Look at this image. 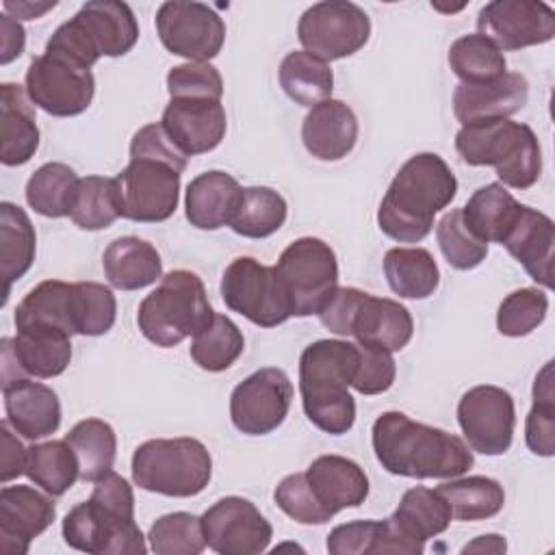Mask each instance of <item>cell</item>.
Masks as SVG:
<instances>
[{
    "mask_svg": "<svg viewBox=\"0 0 555 555\" xmlns=\"http://www.w3.org/2000/svg\"><path fill=\"white\" fill-rule=\"evenodd\" d=\"M130 158H152L171 165L180 173L186 169V156L171 143L165 128L158 124H147L139 128L130 141Z\"/></svg>",
    "mask_w": 555,
    "mask_h": 555,
    "instance_id": "54",
    "label": "cell"
},
{
    "mask_svg": "<svg viewBox=\"0 0 555 555\" xmlns=\"http://www.w3.org/2000/svg\"><path fill=\"white\" fill-rule=\"evenodd\" d=\"M275 505L301 525H323L332 518V514L321 505L317 494L312 492L306 473L286 475L273 490Z\"/></svg>",
    "mask_w": 555,
    "mask_h": 555,
    "instance_id": "50",
    "label": "cell"
},
{
    "mask_svg": "<svg viewBox=\"0 0 555 555\" xmlns=\"http://www.w3.org/2000/svg\"><path fill=\"white\" fill-rule=\"evenodd\" d=\"M414 321L403 304L364 291L358 293L347 323V336H353L358 345L395 353L410 343Z\"/></svg>",
    "mask_w": 555,
    "mask_h": 555,
    "instance_id": "19",
    "label": "cell"
},
{
    "mask_svg": "<svg viewBox=\"0 0 555 555\" xmlns=\"http://www.w3.org/2000/svg\"><path fill=\"white\" fill-rule=\"evenodd\" d=\"M371 442L382 468L399 477L453 479L473 466V451L460 436L397 410L375 418Z\"/></svg>",
    "mask_w": 555,
    "mask_h": 555,
    "instance_id": "1",
    "label": "cell"
},
{
    "mask_svg": "<svg viewBox=\"0 0 555 555\" xmlns=\"http://www.w3.org/2000/svg\"><path fill=\"white\" fill-rule=\"evenodd\" d=\"M7 15L11 13V17H17V20H37L41 17L46 11L54 9L56 2H28V0H17V2H11V0H4L2 2Z\"/></svg>",
    "mask_w": 555,
    "mask_h": 555,
    "instance_id": "57",
    "label": "cell"
},
{
    "mask_svg": "<svg viewBox=\"0 0 555 555\" xmlns=\"http://www.w3.org/2000/svg\"><path fill=\"white\" fill-rule=\"evenodd\" d=\"M24 475L43 492L61 496L80 479V468L67 440H48L28 447Z\"/></svg>",
    "mask_w": 555,
    "mask_h": 555,
    "instance_id": "38",
    "label": "cell"
},
{
    "mask_svg": "<svg viewBox=\"0 0 555 555\" xmlns=\"http://www.w3.org/2000/svg\"><path fill=\"white\" fill-rule=\"evenodd\" d=\"M548 312V297L544 291L527 286L512 291L496 310V330L503 336L520 338L531 334Z\"/></svg>",
    "mask_w": 555,
    "mask_h": 555,
    "instance_id": "49",
    "label": "cell"
},
{
    "mask_svg": "<svg viewBox=\"0 0 555 555\" xmlns=\"http://www.w3.org/2000/svg\"><path fill=\"white\" fill-rule=\"evenodd\" d=\"M525 440L531 453L551 457L555 453V392H553V362L535 375L533 405L525 421Z\"/></svg>",
    "mask_w": 555,
    "mask_h": 555,
    "instance_id": "45",
    "label": "cell"
},
{
    "mask_svg": "<svg viewBox=\"0 0 555 555\" xmlns=\"http://www.w3.org/2000/svg\"><path fill=\"white\" fill-rule=\"evenodd\" d=\"M299 43L306 52L336 61L356 54L371 37L366 11L347 0H325L308 7L297 24Z\"/></svg>",
    "mask_w": 555,
    "mask_h": 555,
    "instance_id": "9",
    "label": "cell"
},
{
    "mask_svg": "<svg viewBox=\"0 0 555 555\" xmlns=\"http://www.w3.org/2000/svg\"><path fill=\"white\" fill-rule=\"evenodd\" d=\"M529 98V82L518 72H505L490 82H460L453 91V113L462 126L507 119Z\"/></svg>",
    "mask_w": 555,
    "mask_h": 555,
    "instance_id": "22",
    "label": "cell"
},
{
    "mask_svg": "<svg viewBox=\"0 0 555 555\" xmlns=\"http://www.w3.org/2000/svg\"><path fill=\"white\" fill-rule=\"evenodd\" d=\"M76 453L80 481H98L113 470L117 453L115 429L102 418H85L76 423L65 436Z\"/></svg>",
    "mask_w": 555,
    "mask_h": 555,
    "instance_id": "40",
    "label": "cell"
},
{
    "mask_svg": "<svg viewBox=\"0 0 555 555\" xmlns=\"http://www.w3.org/2000/svg\"><path fill=\"white\" fill-rule=\"evenodd\" d=\"M522 204L501 184L490 182L479 186L462 206L464 223L483 243H503L514 221L518 219Z\"/></svg>",
    "mask_w": 555,
    "mask_h": 555,
    "instance_id": "31",
    "label": "cell"
},
{
    "mask_svg": "<svg viewBox=\"0 0 555 555\" xmlns=\"http://www.w3.org/2000/svg\"><path fill=\"white\" fill-rule=\"evenodd\" d=\"M30 486H4L0 490V544L11 555L28 553L30 540L41 535L56 518V505Z\"/></svg>",
    "mask_w": 555,
    "mask_h": 555,
    "instance_id": "21",
    "label": "cell"
},
{
    "mask_svg": "<svg viewBox=\"0 0 555 555\" xmlns=\"http://www.w3.org/2000/svg\"><path fill=\"white\" fill-rule=\"evenodd\" d=\"M102 267L108 284L119 291H139L163 278L160 254L139 236H119L108 243Z\"/></svg>",
    "mask_w": 555,
    "mask_h": 555,
    "instance_id": "29",
    "label": "cell"
},
{
    "mask_svg": "<svg viewBox=\"0 0 555 555\" xmlns=\"http://www.w3.org/2000/svg\"><path fill=\"white\" fill-rule=\"evenodd\" d=\"M449 67L462 82H490L507 72V61L490 39L473 33L451 43Z\"/></svg>",
    "mask_w": 555,
    "mask_h": 555,
    "instance_id": "44",
    "label": "cell"
},
{
    "mask_svg": "<svg viewBox=\"0 0 555 555\" xmlns=\"http://www.w3.org/2000/svg\"><path fill=\"white\" fill-rule=\"evenodd\" d=\"M284 197L269 186H241L228 225L245 238H267L286 221Z\"/></svg>",
    "mask_w": 555,
    "mask_h": 555,
    "instance_id": "37",
    "label": "cell"
},
{
    "mask_svg": "<svg viewBox=\"0 0 555 555\" xmlns=\"http://www.w3.org/2000/svg\"><path fill=\"white\" fill-rule=\"evenodd\" d=\"M388 518L401 535L418 544H425V540L447 531L453 520L442 494L423 486L405 490L397 509Z\"/></svg>",
    "mask_w": 555,
    "mask_h": 555,
    "instance_id": "33",
    "label": "cell"
},
{
    "mask_svg": "<svg viewBox=\"0 0 555 555\" xmlns=\"http://www.w3.org/2000/svg\"><path fill=\"white\" fill-rule=\"evenodd\" d=\"M436 238L444 260L457 271L475 269L488 256V243L470 232V228L464 223L462 208H453L442 215L436 225Z\"/></svg>",
    "mask_w": 555,
    "mask_h": 555,
    "instance_id": "48",
    "label": "cell"
},
{
    "mask_svg": "<svg viewBox=\"0 0 555 555\" xmlns=\"http://www.w3.org/2000/svg\"><path fill=\"white\" fill-rule=\"evenodd\" d=\"M505 551H507V542L499 533L479 535L462 548V553H505Z\"/></svg>",
    "mask_w": 555,
    "mask_h": 555,
    "instance_id": "58",
    "label": "cell"
},
{
    "mask_svg": "<svg viewBox=\"0 0 555 555\" xmlns=\"http://www.w3.org/2000/svg\"><path fill=\"white\" fill-rule=\"evenodd\" d=\"M275 273L288 295L293 317L319 314L338 286L336 254L317 236L293 241L282 251Z\"/></svg>",
    "mask_w": 555,
    "mask_h": 555,
    "instance_id": "7",
    "label": "cell"
},
{
    "mask_svg": "<svg viewBox=\"0 0 555 555\" xmlns=\"http://www.w3.org/2000/svg\"><path fill=\"white\" fill-rule=\"evenodd\" d=\"M13 321L15 330L43 327L74 336L76 327L72 314V284L61 280H46L37 284L17 304Z\"/></svg>",
    "mask_w": 555,
    "mask_h": 555,
    "instance_id": "32",
    "label": "cell"
},
{
    "mask_svg": "<svg viewBox=\"0 0 555 555\" xmlns=\"http://www.w3.org/2000/svg\"><path fill=\"white\" fill-rule=\"evenodd\" d=\"M63 540L67 546L91 555H143L145 538L134 518H121L95 501L74 505L63 518Z\"/></svg>",
    "mask_w": 555,
    "mask_h": 555,
    "instance_id": "15",
    "label": "cell"
},
{
    "mask_svg": "<svg viewBox=\"0 0 555 555\" xmlns=\"http://www.w3.org/2000/svg\"><path fill=\"white\" fill-rule=\"evenodd\" d=\"M0 160L7 167L28 163L39 147V128L33 102L15 82L0 87Z\"/></svg>",
    "mask_w": 555,
    "mask_h": 555,
    "instance_id": "28",
    "label": "cell"
},
{
    "mask_svg": "<svg viewBox=\"0 0 555 555\" xmlns=\"http://www.w3.org/2000/svg\"><path fill=\"white\" fill-rule=\"evenodd\" d=\"M243 349L245 338L238 325L225 314L215 312L208 325L193 336L189 353L199 369L208 373H221L241 358Z\"/></svg>",
    "mask_w": 555,
    "mask_h": 555,
    "instance_id": "42",
    "label": "cell"
},
{
    "mask_svg": "<svg viewBox=\"0 0 555 555\" xmlns=\"http://www.w3.org/2000/svg\"><path fill=\"white\" fill-rule=\"evenodd\" d=\"M167 91L171 100H217L223 95V78L210 63H182L169 69Z\"/></svg>",
    "mask_w": 555,
    "mask_h": 555,
    "instance_id": "51",
    "label": "cell"
},
{
    "mask_svg": "<svg viewBox=\"0 0 555 555\" xmlns=\"http://www.w3.org/2000/svg\"><path fill=\"white\" fill-rule=\"evenodd\" d=\"M301 141L319 160L345 158L358 141V117L343 100H325L308 111L301 124Z\"/></svg>",
    "mask_w": 555,
    "mask_h": 555,
    "instance_id": "25",
    "label": "cell"
},
{
    "mask_svg": "<svg viewBox=\"0 0 555 555\" xmlns=\"http://www.w3.org/2000/svg\"><path fill=\"white\" fill-rule=\"evenodd\" d=\"M514 260L522 264L531 280L544 288L553 286L555 225L553 219L531 206L520 208L518 219L501 243Z\"/></svg>",
    "mask_w": 555,
    "mask_h": 555,
    "instance_id": "23",
    "label": "cell"
},
{
    "mask_svg": "<svg viewBox=\"0 0 555 555\" xmlns=\"http://www.w3.org/2000/svg\"><path fill=\"white\" fill-rule=\"evenodd\" d=\"M457 423L473 451L483 455H503L509 451L514 440V399L499 386H475L466 390L457 403Z\"/></svg>",
    "mask_w": 555,
    "mask_h": 555,
    "instance_id": "13",
    "label": "cell"
},
{
    "mask_svg": "<svg viewBox=\"0 0 555 555\" xmlns=\"http://www.w3.org/2000/svg\"><path fill=\"white\" fill-rule=\"evenodd\" d=\"M360 360L358 343L323 338L310 343L299 358V392L308 421L343 436L356 423V401L349 392Z\"/></svg>",
    "mask_w": 555,
    "mask_h": 555,
    "instance_id": "3",
    "label": "cell"
},
{
    "mask_svg": "<svg viewBox=\"0 0 555 555\" xmlns=\"http://www.w3.org/2000/svg\"><path fill=\"white\" fill-rule=\"evenodd\" d=\"M13 427L4 418L0 425V479L2 483H9L11 479L20 477L26 468V453L24 444L13 436Z\"/></svg>",
    "mask_w": 555,
    "mask_h": 555,
    "instance_id": "55",
    "label": "cell"
},
{
    "mask_svg": "<svg viewBox=\"0 0 555 555\" xmlns=\"http://www.w3.org/2000/svg\"><path fill=\"white\" fill-rule=\"evenodd\" d=\"M180 171L152 158H130L115 176L121 217L137 223L167 221L180 202Z\"/></svg>",
    "mask_w": 555,
    "mask_h": 555,
    "instance_id": "10",
    "label": "cell"
},
{
    "mask_svg": "<svg viewBox=\"0 0 555 555\" xmlns=\"http://www.w3.org/2000/svg\"><path fill=\"white\" fill-rule=\"evenodd\" d=\"M76 171L65 163L41 165L26 182L28 206L43 217H69V208L78 186Z\"/></svg>",
    "mask_w": 555,
    "mask_h": 555,
    "instance_id": "43",
    "label": "cell"
},
{
    "mask_svg": "<svg viewBox=\"0 0 555 555\" xmlns=\"http://www.w3.org/2000/svg\"><path fill=\"white\" fill-rule=\"evenodd\" d=\"M147 540L156 555H197L206 548L202 518L189 512H173L156 518Z\"/></svg>",
    "mask_w": 555,
    "mask_h": 555,
    "instance_id": "47",
    "label": "cell"
},
{
    "mask_svg": "<svg viewBox=\"0 0 555 555\" xmlns=\"http://www.w3.org/2000/svg\"><path fill=\"white\" fill-rule=\"evenodd\" d=\"M160 126L189 158L215 150L228 130L225 108L217 100H169Z\"/></svg>",
    "mask_w": 555,
    "mask_h": 555,
    "instance_id": "20",
    "label": "cell"
},
{
    "mask_svg": "<svg viewBox=\"0 0 555 555\" xmlns=\"http://www.w3.org/2000/svg\"><path fill=\"white\" fill-rule=\"evenodd\" d=\"M293 401V384L278 366H264L245 377L230 395L232 425L247 436L275 431Z\"/></svg>",
    "mask_w": 555,
    "mask_h": 555,
    "instance_id": "12",
    "label": "cell"
},
{
    "mask_svg": "<svg viewBox=\"0 0 555 555\" xmlns=\"http://www.w3.org/2000/svg\"><path fill=\"white\" fill-rule=\"evenodd\" d=\"M72 360V336L59 330L28 327L17 330L13 338L0 340V382L50 379L61 375Z\"/></svg>",
    "mask_w": 555,
    "mask_h": 555,
    "instance_id": "17",
    "label": "cell"
},
{
    "mask_svg": "<svg viewBox=\"0 0 555 555\" xmlns=\"http://www.w3.org/2000/svg\"><path fill=\"white\" fill-rule=\"evenodd\" d=\"M212 475V457L197 438H154L132 453V481L165 496H195Z\"/></svg>",
    "mask_w": 555,
    "mask_h": 555,
    "instance_id": "6",
    "label": "cell"
},
{
    "mask_svg": "<svg viewBox=\"0 0 555 555\" xmlns=\"http://www.w3.org/2000/svg\"><path fill=\"white\" fill-rule=\"evenodd\" d=\"M98 56H124L139 41L132 9L119 0H91L72 17Z\"/></svg>",
    "mask_w": 555,
    "mask_h": 555,
    "instance_id": "24",
    "label": "cell"
},
{
    "mask_svg": "<svg viewBox=\"0 0 555 555\" xmlns=\"http://www.w3.org/2000/svg\"><path fill=\"white\" fill-rule=\"evenodd\" d=\"M95 93L91 69L76 67L50 54L30 61L26 69L28 100L54 117H74L85 113Z\"/></svg>",
    "mask_w": 555,
    "mask_h": 555,
    "instance_id": "14",
    "label": "cell"
},
{
    "mask_svg": "<svg viewBox=\"0 0 555 555\" xmlns=\"http://www.w3.org/2000/svg\"><path fill=\"white\" fill-rule=\"evenodd\" d=\"M221 299L232 312H238L258 327H275L293 317L275 267L260 264L251 256H238L225 267Z\"/></svg>",
    "mask_w": 555,
    "mask_h": 555,
    "instance_id": "8",
    "label": "cell"
},
{
    "mask_svg": "<svg viewBox=\"0 0 555 555\" xmlns=\"http://www.w3.org/2000/svg\"><path fill=\"white\" fill-rule=\"evenodd\" d=\"M455 150L466 165L494 167L503 186L525 191L542 173L540 141L527 124L494 119L462 126Z\"/></svg>",
    "mask_w": 555,
    "mask_h": 555,
    "instance_id": "4",
    "label": "cell"
},
{
    "mask_svg": "<svg viewBox=\"0 0 555 555\" xmlns=\"http://www.w3.org/2000/svg\"><path fill=\"white\" fill-rule=\"evenodd\" d=\"M455 193L457 180L444 158L431 152L414 154L392 178L377 210V225L397 243H418Z\"/></svg>",
    "mask_w": 555,
    "mask_h": 555,
    "instance_id": "2",
    "label": "cell"
},
{
    "mask_svg": "<svg viewBox=\"0 0 555 555\" xmlns=\"http://www.w3.org/2000/svg\"><path fill=\"white\" fill-rule=\"evenodd\" d=\"M156 33L171 54L189 63H208L223 48L225 22L204 2L169 0L156 11Z\"/></svg>",
    "mask_w": 555,
    "mask_h": 555,
    "instance_id": "11",
    "label": "cell"
},
{
    "mask_svg": "<svg viewBox=\"0 0 555 555\" xmlns=\"http://www.w3.org/2000/svg\"><path fill=\"white\" fill-rule=\"evenodd\" d=\"M74 327L80 336L106 334L117 317V301L108 286L98 282L72 284Z\"/></svg>",
    "mask_w": 555,
    "mask_h": 555,
    "instance_id": "46",
    "label": "cell"
},
{
    "mask_svg": "<svg viewBox=\"0 0 555 555\" xmlns=\"http://www.w3.org/2000/svg\"><path fill=\"white\" fill-rule=\"evenodd\" d=\"M7 421L26 440L54 434L61 425V401L56 392L30 377L2 386Z\"/></svg>",
    "mask_w": 555,
    "mask_h": 555,
    "instance_id": "26",
    "label": "cell"
},
{
    "mask_svg": "<svg viewBox=\"0 0 555 555\" xmlns=\"http://www.w3.org/2000/svg\"><path fill=\"white\" fill-rule=\"evenodd\" d=\"M358 347H360V360H358L351 388L360 395L386 392L397 377V364L392 353L375 347H364V345H358Z\"/></svg>",
    "mask_w": 555,
    "mask_h": 555,
    "instance_id": "52",
    "label": "cell"
},
{
    "mask_svg": "<svg viewBox=\"0 0 555 555\" xmlns=\"http://www.w3.org/2000/svg\"><path fill=\"white\" fill-rule=\"evenodd\" d=\"M477 30L501 52L540 46L555 37V11L535 0H494L481 7Z\"/></svg>",
    "mask_w": 555,
    "mask_h": 555,
    "instance_id": "18",
    "label": "cell"
},
{
    "mask_svg": "<svg viewBox=\"0 0 555 555\" xmlns=\"http://www.w3.org/2000/svg\"><path fill=\"white\" fill-rule=\"evenodd\" d=\"M379 535L382 520H351L334 527L325 546L332 555H366L377 553Z\"/></svg>",
    "mask_w": 555,
    "mask_h": 555,
    "instance_id": "53",
    "label": "cell"
},
{
    "mask_svg": "<svg viewBox=\"0 0 555 555\" xmlns=\"http://www.w3.org/2000/svg\"><path fill=\"white\" fill-rule=\"evenodd\" d=\"M280 87L284 93L301 106H317L319 102H325L332 98L334 89V74L327 61L306 52L295 50L288 52L278 69Z\"/></svg>",
    "mask_w": 555,
    "mask_h": 555,
    "instance_id": "36",
    "label": "cell"
},
{
    "mask_svg": "<svg viewBox=\"0 0 555 555\" xmlns=\"http://www.w3.org/2000/svg\"><path fill=\"white\" fill-rule=\"evenodd\" d=\"M26 33L22 24L11 15H0V63L7 65L24 52Z\"/></svg>",
    "mask_w": 555,
    "mask_h": 555,
    "instance_id": "56",
    "label": "cell"
},
{
    "mask_svg": "<svg viewBox=\"0 0 555 555\" xmlns=\"http://www.w3.org/2000/svg\"><path fill=\"white\" fill-rule=\"evenodd\" d=\"M121 217V202L115 178L85 176L78 180L69 219L87 232L106 230Z\"/></svg>",
    "mask_w": 555,
    "mask_h": 555,
    "instance_id": "41",
    "label": "cell"
},
{
    "mask_svg": "<svg viewBox=\"0 0 555 555\" xmlns=\"http://www.w3.org/2000/svg\"><path fill=\"white\" fill-rule=\"evenodd\" d=\"M37 236L24 208L2 202L0 204V271L4 278V301L11 284L20 280L35 260ZM2 301V304H4Z\"/></svg>",
    "mask_w": 555,
    "mask_h": 555,
    "instance_id": "34",
    "label": "cell"
},
{
    "mask_svg": "<svg viewBox=\"0 0 555 555\" xmlns=\"http://www.w3.org/2000/svg\"><path fill=\"white\" fill-rule=\"evenodd\" d=\"M447 501L455 520H486L496 516L505 505L503 486L483 475L444 481L436 488Z\"/></svg>",
    "mask_w": 555,
    "mask_h": 555,
    "instance_id": "39",
    "label": "cell"
},
{
    "mask_svg": "<svg viewBox=\"0 0 555 555\" xmlns=\"http://www.w3.org/2000/svg\"><path fill=\"white\" fill-rule=\"evenodd\" d=\"M384 275L390 291L405 299H427L440 284L434 256L423 247H392L384 256Z\"/></svg>",
    "mask_w": 555,
    "mask_h": 555,
    "instance_id": "35",
    "label": "cell"
},
{
    "mask_svg": "<svg viewBox=\"0 0 555 555\" xmlns=\"http://www.w3.org/2000/svg\"><path fill=\"white\" fill-rule=\"evenodd\" d=\"M206 546L219 555H258L267 551L273 527L243 496H223L202 514Z\"/></svg>",
    "mask_w": 555,
    "mask_h": 555,
    "instance_id": "16",
    "label": "cell"
},
{
    "mask_svg": "<svg viewBox=\"0 0 555 555\" xmlns=\"http://www.w3.org/2000/svg\"><path fill=\"white\" fill-rule=\"evenodd\" d=\"M241 184L234 176L212 169L193 178L184 195V212L197 230H219L228 225Z\"/></svg>",
    "mask_w": 555,
    "mask_h": 555,
    "instance_id": "30",
    "label": "cell"
},
{
    "mask_svg": "<svg viewBox=\"0 0 555 555\" xmlns=\"http://www.w3.org/2000/svg\"><path fill=\"white\" fill-rule=\"evenodd\" d=\"M215 310L202 278L189 269H176L139 304L141 334L156 347H176L208 325Z\"/></svg>",
    "mask_w": 555,
    "mask_h": 555,
    "instance_id": "5",
    "label": "cell"
},
{
    "mask_svg": "<svg viewBox=\"0 0 555 555\" xmlns=\"http://www.w3.org/2000/svg\"><path fill=\"white\" fill-rule=\"evenodd\" d=\"M306 479L321 501V505L334 516L340 509L358 507L369 496V477L349 457L319 455L306 470Z\"/></svg>",
    "mask_w": 555,
    "mask_h": 555,
    "instance_id": "27",
    "label": "cell"
}]
</instances>
